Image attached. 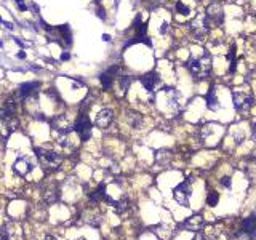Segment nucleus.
I'll list each match as a JSON object with an SVG mask.
<instances>
[{
	"instance_id": "obj_1",
	"label": "nucleus",
	"mask_w": 256,
	"mask_h": 240,
	"mask_svg": "<svg viewBox=\"0 0 256 240\" xmlns=\"http://www.w3.org/2000/svg\"><path fill=\"white\" fill-rule=\"evenodd\" d=\"M187 69L197 80L199 78H207L211 72V56L205 53L199 58H190L187 61Z\"/></svg>"
},
{
	"instance_id": "obj_2",
	"label": "nucleus",
	"mask_w": 256,
	"mask_h": 240,
	"mask_svg": "<svg viewBox=\"0 0 256 240\" xmlns=\"http://www.w3.org/2000/svg\"><path fill=\"white\" fill-rule=\"evenodd\" d=\"M224 21V10H223V5L219 2H211L207 8V13L203 16V23L205 26L210 29V27H214V26H221Z\"/></svg>"
},
{
	"instance_id": "obj_3",
	"label": "nucleus",
	"mask_w": 256,
	"mask_h": 240,
	"mask_svg": "<svg viewBox=\"0 0 256 240\" xmlns=\"http://www.w3.org/2000/svg\"><path fill=\"white\" fill-rule=\"evenodd\" d=\"M234 107L240 112L242 115H247L250 112L251 106H253L255 99L251 93H247V91H234Z\"/></svg>"
},
{
	"instance_id": "obj_4",
	"label": "nucleus",
	"mask_w": 256,
	"mask_h": 240,
	"mask_svg": "<svg viewBox=\"0 0 256 240\" xmlns=\"http://www.w3.org/2000/svg\"><path fill=\"white\" fill-rule=\"evenodd\" d=\"M51 126H53V131H56L61 136H67L74 130V125L71 122V119L64 114L56 115V117L51 120Z\"/></svg>"
},
{
	"instance_id": "obj_5",
	"label": "nucleus",
	"mask_w": 256,
	"mask_h": 240,
	"mask_svg": "<svg viewBox=\"0 0 256 240\" xmlns=\"http://www.w3.org/2000/svg\"><path fill=\"white\" fill-rule=\"evenodd\" d=\"M190 195H192V189H190V186L187 184V181L178 184V186L175 187V191H173V197H175V200L178 202L179 205H187Z\"/></svg>"
},
{
	"instance_id": "obj_6",
	"label": "nucleus",
	"mask_w": 256,
	"mask_h": 240,
	"mask_svg": "<svg viewBox=\"0 0 256 240\" xmlns=\"http://www.w3.org/2000/svg\"><path fill=\"white\" fill-rule=\"evenodd\" d=\"M74 128L78 131L82 141H88V139H90V136H91V123H90V119H88L85 114H82L80 117H78L75 125H74Z\"/></svg>"
},
{
	"instance_id": "obj_7",
	"label": "nucleus",
	"mask_w": 256,
	"mask_h": 240,
	"mask_svg": "<svg viewBox=\"0 0 256 240\" xmlns=\"http://www.w3.org/2000/svg\"><path fill=\"white\" fill-rule=\"evenodd\" d=\"M112 120H114V112H112L111 109H102V111L98 112L95 123H96L98 128L106 130V128H107V126L112 123Z\"/></svg>"
},
{
	"instance_id": "obj_8",
	"label": "nucleus",
	"mask_w": 256,
	"mask_h": 240,
	"mask_svg": "<svg viewBox=\"0 0 256 240\" xmlns=\"http://www.w3.org/2000/svg\"><path fill=\"white\" fill-rule=\"evenodd\" d=\"M40 159H42V163L47 168H58L61 165V162H63V157L58 152H54V150H47Z\"/></svg>"
},
{
	"instance_id": "obj_9",
	"label": "nucleus",
	"mask_w": 256,
	"mask_h": 240,
	"mask_svg": "<svg viewBox=\"0 0 256 240\" xmlns=\"http://www.w3.org/2000/svg\"><path fill=\"white\" fill-rule=\"evenodd\" d=\"M203 226H205V218L203 216H200V215H194V216H190L189 219L184 221V227H186L187 231L199 232Z\"/></svg>"
},
{
	"instance_id": "obj_10",
	"label": "nucleus",
	"mask_w": 256,
	"mask_h": 240,
	"mask_svg": "<svg viewBox=\"0 0 256 240\" xmlns=\"http://www.w3.org/2000/svg\"><path fill=\"white\" fill-rule=\"evenodd\" d=\"M190 32H192V37L199 42L207 39V34H208V27L205 26L203 19H202V24H192L190 26Z\"/></svg>"
},
{
	"instance_id": "obj_11",
	"label": "nucleus",
	"mask_w": 256,
	"mask_h": 240,
	"mask_svg": "<svg viewBox=\"0 0 256 240\" xmlns=\"http://www.w3.org/2000/svg\"><path fill=\"white\" fill-rule=\"evenodd\" d=\"M118 72V66H114V67H111V69H107L106 72H102L101 74V85L107 90V88H111L112 87V82H114V75Z\"/></svg>"
},
{
	"instance_id": "obj_12",
	"label": "nucleus",
	"mask_w": 256,
	"mask_h": 240,
	"mask_svg": "<svg viewBox=\"0 0 256 240\" xmlns=\"http://www.w3.org/2000/svg\"><path fill=\"white\" fill-rule=\"evenodd\" d=\"M43 198H45L47 203H54V202H58V198H59V187H58L56 184H50V186L45 189V192H43Z\"/></svg>"
},
{
	"instance_id": "obj_13",
	"label": "nucleus",
	"mask_w": 256,
	"mask_h": 240,
	"mask_svg": "<svg viewBox=\"0 0 256 240\" xmlns=\"http://www.w3.org/2000/svg\"><path fill=\"white\" fill-rule=\"evenodd\" d=\"M160 82V78L157 77V74H154V72H151V74H146L141 77V83L142 87L146 88L147 91H154V88H155V85Z\"/></svg>"
},
{
	"instance_id": "obj_14",
	"label": "nucleus",
	"mask_w": 256,
	"mask_h": 240,
	"mask_svg": "<svg viewBox=\"0 0 256 240\" xmlns=\"http://www.w3.org/2000/svg\"><path fill=\"white\" fill-rule=\"evenodd\" d=\"M0 240H18V227L3 226L0 229Z\"/></svg>"
},
{
	"instance_id": "obj_15",
	"label": "nucleus",
	"mask_w": 256,
	"mask_h": 240,
	"mask_svg": "<svg viewBox=\"0 0 256 240\" xmlns=\"http://www.w3.org/2000/svg\"><path fill=\"white\" fill-rule=\"evenodd\" d=\"M207 106L210 111H216L219 107V99H218V95H216V88L211 87L210 91L207 95Z\"/></svg>"
},
{
	"instance_id": "obj_16",
	"label": "nucleus",
	"mask_w": 256,
	"mask_h": 240,
	"mask_svg": "<svg viewBox=\"0 0 256 240\" xmlns=\"http://www.w3.org/2000/svg\"><path fill=\"white\" fill-rule=\"evenodd\" d=\"M30 163L27 162V160L24 159H19V160H16L15 162V167H13V170H15V173H18V174H21V176H24V174L27 173V171H30Z\"/></svg>"
},
{
	"instance_id": "obj_17",
	"label": "nucleus",
	"mask_w": 256,
	"mask_h": 240,
	"mask_svg": "<svg viewBox=\"0 0 256 240\" xmlns=\"http://www.w3.org/2000/svg\"><path fill=\"white\" fill-rule=\"evenodd\" d=\"M171 152L170 150H166V149H162V150H159V152L155 154V160H157V163L159 165H162V167H166L170 163V160H171Z\"/></svg>"
},
{
	"instance_id": "obj_18",
	"label": "nucleus",
	"mask_w": 256,
	"mask_h": 240,
	"mask_svg": "<svg viewBox=\"0 0 256 240\" xmlns=\"http://www.w3.org/2000/svg\"><path fill=\"white\" fill-rule=\"evenodd\" d=\"M39 87H40L39 82H29V83H23L21 87H19V96H21V98H26V96H29L34 90H37Z\"/></svg>"
},
{
	"instance_id": "obj_19",
	"label": "nucleus",
	"mask_w": 256,
	"mask_h": 240,
	"mask_svg": "<svg viewBox=\"0 0 256 240\" xmlns=\"http://www.w3.org/2000/svg\"><path fill=\"white\" fill-rule=\"evenodd\" d=\"M242 231L247 232V234H251V232L256 231V215L247 218L243 222H242Z\"/></svg>"
},
{
	"instance_id": "obj_20",
	"label": "nucleus",
	"mask_w": 256,
	"mask_h": 240,
	"mask_svg": "<svg viewBox=\"0 0 256 240\" xmlns=\"http://www.w3.org/2000/svg\"><path fill=\"white\" fill-rule=\"evenodd\" d=\"M127 120H128V123L133 126V128H139L141 126V123H142V115L141 114H138V112H127Z\"/></svg>"
},
{
	"instance_id": "obj_21",
	"label": "nucleus",
	"mask_w": 256,
	"mask_h": 240,
	"mask_svg": "<svg viewBox=\"0 0 256 240\" xmlns=\"http://www.w3.org/2000/svg\"><path fill=\"white\" fill-rule=\"evenodd\" d=\"M245 173H247L248 178L256 179V157L248 159V162L245 163Z\"/></svg>"
},
{
	"instance_id": "obj_22",
	"label": "nucleus",
	"mask_w": 256,
	"mask_h": 240,
	"mask_svg": "<svg viewBox=\"0 0 256 240\" xmlns=\"http://www.w3.org/2000/svg\"><path fill=\"white\" fill-rule=\"evenodd\" d=\"M104 191H106V184H104V183H101V184H99V187H98V189L90 195V198H91L93 202L101 200L102 197H106V192H104Z\"/></svg>"
},
{
	"instance_id": "obj_23",
	"label": "nucleus",
	"mask_w": 256,
	"mask_h": 240,
	"mask_svg": "<svg viewBox=\"0 0 256 240\" xmlns=\"http://www.w3.org/2000/svg\"><path fill=\"white\" fill-rule=\"evenodd\" d=\"M218 202H219V195H218V192H210V194L207 195V203L210 205V207L218 205Z\"/></svg>"
},
{
	"instance_id": "obj_24",
	"label": "nucleus",
	"mask_w": 256,
	"mask_h": 240,
	"mask_svg": "<svg viewBox=\"0 0 256 240\" xmlns=\"http://www.w3.org/2000/svg\"><path fill=\"white\" fill-rule=\"evenodd\" d=\"M176 11H178L179 15H189L190 10H189V6L184 5V3L181 2V0H178V2H176Z\"/></svg>"
},
{
	"instance_id": "obj_25",
	"label": "nucleus",
	"mask_w": 256,
	"mask_h": 240,
	"mask_svg": "<svg viewBox=\"0 0 256 240\" xmlns=\"http://www.w3.org/2000/svg\"><path fill=\"white\" fill-rule=\"evenodd\" d=\"M114 207H115V210L120 213V211H123V210H127V207H128V200L127 198H122V200H118V202H114Z\"/></svg>"
},
{
	"instance_id": "obj_26",
	"label": "nucleus",
	"mask_w": 256,
	"mask_h": 240,
	"mask_svg": "<svg viewBox=\"0 0 256 240\" xmlns=\"http://www.w3.org/2000/svg\"><path fill=\"white\" fill-rule=\"evenodd\" d=\"M5 111H6V115L8 117H13V114H15V101H6V104H5Z\"/></svg>"
},
{
	"instance_id": "obj_27",
	"label": "nucleus",
	"mask_w": 256,
	"mask_h": 240,
	"mask_svg": "<svg viewBox=\"0 0 256 240\" xmlns=\"http://www.w3.org/2000/svg\"><path fill=\"white\" fill-rule=\"evenodd\" d=\"M130 83H131V77H128V75H123V77H120V87L123 91L128 90Z\"/></svg>"
},
{
	"instance_id": "obj_28",
	"label": "nucleus",
	"mask_w": 256,
	"mask_h": 240,
	"mask_svg": "<svg viewBox=\"0 0 256 240\" xmlns=\"http://www.w3.org/2000/svg\"><path fill=\"white\" fill-rule=\"evenodd\" d=\"M15 2H16V5H18V8L21 10V11H26L27 10V5L24 3V0H15Z\"/></svg>"
},
{
	"instance_id": "obj_29",
	"label": "nucleus",
	"mask_w": 256,
	"mask_h": 240,
	"mask_svg": "<svg viewBox=\"0 0 256 240\" xmlns=\"http://www.w3.org/2000/svg\"><path fill=\"white\" fill-rule=\"evenodd\" d=\"M221 184H223L224 187H231V178L229 176H224L223 179H221Z\"/></svg>"
},
{
	"instance_id": "obj_30",
	"label": "nucleus",
	"mask_w": 256,
	"mask_h": 240,
	"mask_svg": "<svg viewBox=\"0 0 256 240\" xmlns=\"http://www.w3.org/2000/svg\"><path fill=\"white\" fill-rule=\"evenodd\" d=\"M71 59V53L69 51H63V54H61V61H69Z\"/></svg>"
},
{
	"instance_id": "obj_31",
	"label": "nucleus",
	"mask_w": 256,
	"mask_h": 240,
	"mask_svg": "<svg viewBox=\"0 0 256 240\" xmlns=\"http://www.w3.org/2000/svg\"><path fill=\"white\" fill-rule=\"evenodd\" d=\"M8 115H6V111H5V107H0V120H3V119H6Z\"/></svg>"
},
{
	"instance_id": "obj_32",
	"label": "nucleus",
	"mask_w": 256,
	"mask_h": 240,
	"mask_svg": "<svg viewBox=\"0 0 256 240\" xmlns=\"http://www.w3.org/2000/svg\"><path fill=\"white\" fill-rule=\"evenodd\" d=\"M2 24H3V26H5V27H6V29H8V30H13V29H15V26H13L11 23H8V21H3Z\"/></svg>"
},
{
	"instance_id": "obj_33",
	"label": "nucleus",
	"mask_w": 256,
	"mask_h": 240,
	"mask_svg": "<svg viewBox=\"0 0 256 240\" xmlns=\"http://www.w3.org/2000/svg\"><path fill=\"white\" fill-rule=\"evenodd\" d=\"M166 29H168V24L163 23L162 26H160V29H159V30H160V34H165V32H166Z\"/></svg>"
},
{
	"instance_id": "obj_34",
	"label": "nucleus",
	"mask_w": 256,
	"mask_h": 240,
	"mask_svg": "<svg viewBox=\"0 0 256 240\" xmlns=\"http://www.w3.org/2000/svg\"><path fill=\"white\" fill-rule=\"evenodd\" d=\"M251 136H253V139L256 141V122L253 123V126H251Z\"/></svg>"
},
{
	"instance_id": "obj_35",
	"label": "nucleus",
	"mask_w": 256,
	"mask_h": 240,
	"mask_svg": "<svg viewBox=\"0 0 256 240\" xmlns=\"http://www.w3.org/2000/svg\"><path fill=\"white\" fill-rule=\"evenodd\" d=\"M35 152H37V155H39V157H42L43 154L47 152V150H45V149H40V147H37V149H35Z\"/></svg>"
},
{
	"instance_id": "obj_36",
	"label": "nucleus",
	"mask_w": 256,
	"mask_h": 240,
	"mask_svg": "<svg viewBox=\"0 0 256 240\" xmlns=\"http://www.w3.org/2000/svg\"><path fill=\"white\" fill-rule=\"evenodd\" d=\"M18 58H19V59H26V53H24V51H19Z\"/></svg>"
},
{
	"instance_id": "obj_37",
	"label": "nucleus",
	"mask_w": 256,
	"mask_h": 240,
	"mask_svg": "<svg viewBox=\"0 0 256 240\" xmlns=\"http://www.w3.org/2000/svg\"><path fill=\"white\" fill-rule=\"evenodd\" d=\"M15 42H16V43H18V45H21V47H26V43H24V42H23V40H21V39H15Z\"/></svg>"
},
{
	"instance_id": "obj_38",
	"label": "nucleus",
	"mask_w": 256,
	"mask_h": 240,
	"mask_svg": "<svg viewBox=\"0 0 256 240\" xmlns=\"http://www.w3.org/2000/svg\"><path fill=\"white\" fill-rule=\"evenodd\" d=\"M192 240H207V239H205V237H203V235H200V234H197V235H195V237H194Z\"/></svg>"
},
{
	"instance_id": "obj_39",
	"label": "nucleus",
	"mask_w": 256,
	"mask_h": 240,
	"mask_svg": "<svg viewBox=\"0 0 256 240\" xmlns=\"http://www.w3.org/2000/svg\"><path fill=\"white\" fill-rule=\"evenodd\" d=\"M102 40H104V42H109V40H111V35H107V34H104V35H102Z\"/></svg>"
},
{
	"instance_id": "obj_40",
	"label": "nucleus",
	"mask_w": 256,
	"mask_h": 240,
	"mask_svg": "<svg viewBox=\"0 0 256 240\" xmlns=\"http://www.w3.org/2000/svg\"><path fill=\"white\" fill-rule=\"evenodd\" d=\"M45 240H56L54 237H51V235H48V237H45Z\"/></svg>"
},
{
	"instance_id": "obj_41",
	"label": "nucleus",
	"mask_w": 256,
	"mask_h": 240,
	"mask_svg": "<svg viewBox=\"0 0 256 240\" xmlns=\"http://www.w3.org/2000/svg\"><path fill=\"white\" fill-rule=\"evenodd\" d=\"M227 2H231V3H235V2H240V0H227Z\"/></svg>"
},
{
	"instance_id": "obj_42",
	"label": "nucleus",
	"mask_w": 256,
	"mask_h": 240,
	"mask_svg": "<svg viewBox=\"0 0 256 240\" xmlns=\"http://www.w3.org/2000/svg\"><path fill=\"white\" fill-rule=\"evenodd\" d=\"M0 48H3V42H2V40H0Z\"/></svg>"
},
{
	"instance_id": "obj_43",
	"label": "nucleus",
	"mask_w": 256,
	"mask_h": 240,
	"mask_svg": "<svg viewBox=\"0 0 256 240\" xmlns=\"http://www.w3.org/2000/svg\"><path fill=\"white\" fill-rule=\"evenodd\" d=\"M2 23H3V21H2V18H0V24H2Z\"/></svg>"
},
{
	"instance_id": "obj_44",
	"label": "nucleus",
	"mask_w": 256,
	"mask_h": 240,
	"mask_svg": "<svg viewBox=\"0 0 256 240\" xmlns=\"http://www.w3.org/2000/svg\"><path fill=\"white\" fill-rule=\"evenodd\" d=\"M77 240H85V239H77Z\"/></svg>"
}]
</instances>
